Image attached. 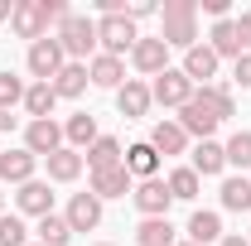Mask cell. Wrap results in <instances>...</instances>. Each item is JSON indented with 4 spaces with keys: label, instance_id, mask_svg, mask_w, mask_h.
<instances>
[{
    "label": "cell",
    "instance_id": "cell-1",
    "mask_svg": "<svg viewBox=\"0 0 251 246\" xmlns=\"http://www.w3.org/2000/svg\"><path fill=\"white\" fill-rule=\"evenodd\" d=\"M159 39L169 49H193L198 44V0H164L159 5Z\"/></svg>",
    "mask_w": 251,
    "mask_h": 246
},
{
    "label": "cell",
    "instance_id": "cell-2",
    "mask_svg": "<svg viewBox=\"0 0 251 246\" xmlns=\"http://www.w3.org/2000/svg\"><path fill=\"white\" fill-rule=\"evenodd\" d=\"M63 44V53H68V63H87L97 58V20H87V15H68L58 25V34H53Z\"/></svg>",
    "mask_w": 251,
    "mask_h": 246
},
{
    "label": "cell",
    "instance_id": "cell-3",
    "mask_svg": "<svg viewBox=\"0 0 251 246\" xmlns=\"http://www.w3.org/2000/svg\"><path fill=\"white\" fill-rule=\"evenodd\" d=\"M97 44H101V53L126 58V53L140 44V29H135L130 15H101V20H97Z\"/></svg>",
    "mask_w": 251,
    "mask_h": 246
},
{
    "label": "cell",
    "instance_id": "cell-4",
    "mask_svg": "<svg viewBox=\"0 0 251 246\" xmlns=\"http://www.w3.org/2000/svg\"><path fill=\"white\" fill-rule=\"evenodd\" d=\"M179 125H184V135H198V140H213V130L222 125V116L213 111V101H208L203 92H193V97L184 101V106H179Z\"/></svg>",
    "mask_w": 251,
    "mask_h": 246
},
{
    "label": "cell",
    "instance_id": "cell-5",
    "mask_svg": "<svg viewBox=\"0 0 251 246\" xmlns=\"http://www.w3.org/2000/svg\"><path fill=\"white\" fill-rule=\"evenodd\" d=\"M29 73H34V82H53L63 73V63H68V53H63V44L49 34V39H39V44H29Z\"/></svg>",
    "mask_w": 251,
    "mask_h": 246
},
{
    "label": "cell",
    "instance_id": "cell-6",
    "mask_svg": "<svg viewBox=\"0 0 251 246\" xmlns=\"http://www.w3.org/2000/svg\"><path fill=\"white\" fill-rule=\"evenodd\" d=\"M193 92H198V87L184 77V68H164L155 82H150V97H155L159 106H184Z\"/></svg>",
    "mask_w": 251,
    "mask_h": 246
},
{
    "label": "cell",
    "instance_id": "cell-7",
    "mask_svg": "<svg viewBox=\"0 0 251 246\" xmlns=\"http://www.w3.org/2000/svg\"><path fill=\"white\" fill-rule=\"evenodd\" d=\"M130 68H135V73H145V77H159V73H164V68H169V44H164V39H145V34H140V44H135V49H130Z\"/></svg>",
    "mask_w": 251,
    "mask_h": 246
},
{
    "label": "cell",
    "instance_id": "cell-8",
    "mask_svg": "<svg viewBox=\"0 0 251 246\" xmlns=\"http://www.w3.org/2000/svg\"><path fill=\"white\" fill-rule=\"evenodd\" d=\"M10 29L20 34V39H29V44L49 39V20H44V5H39V0H20V5H15V15H10Z\"/></svg>",
    "mask_w": 251,
    "mask_h": 246
},
{
    "label": "cell",
    "instance_id": "cell-9",
    "mask_svg": "<svg viewBox=\"0 0 251 246\" xmlns=\"http://www.w3.org/2000/svg\"><path fill=\"white\" fill-rule=\"evenodd\" d=\"M25 150L34 159H49L53 150H63V125L58 121H29L25 125Z\"/></svg>",
    "mask_w": 251,
    "mask_h": 246
},
{
    "label": "cell",
    "instance_id": "cell-10",
    "mask_svg": "<svg viewBox=\"0 0 251 246\" xmlns=\"http://www.w3.org/2000/svg\"><path fill=\"white\" fill-rule=\"evenodd\" d=\"M130 198H135V208H140L145 217H169V203H174V198H169V184H164V179H140Z\"/></svg>",
    "mask_w": 251,
    "mask_h": 246
},
{
    "label": "cell",
    "instance_id": "cell-11",
    "mask_svg": "<svg viewBox=\"0 0 251 246\" xmlns=\"http://www.w3.org/2000/svg\"><path fill=\"white\" fill-rule=\"evenodd\" d=\"M150 106H155V97H150V82H140V77H126V87L116 92V111H121L126 121H140Z\"/></svg>",
    "mask_w": 251,
    "mask_h": 246
},
{
    "label": "cell",
    "instance_id": "cell-12",
    "mask_svg": "<svg viewBox=\"0 0 251 246\" xmlns=\"http://www.w3.org/2000/svg\"><path fill=\"white\" fill-rule=\"evenodd\" d=\"M82 164L92 169V174H101V169H116V164H126V150L116 135H97L92 145L82 150Z\"/></svg>",
    "mask_w": 251,
    "mask_h": 246
},
{
    "label": "cell",
    "instance_id": "cell-13",
    "mask_svg": "<svg viewBox=\"0 0 251 246\" xmlns=\"http://www.w3.org/2000/svg\"><path fill=\"white\" fill-rule=\"evenodd\" d=\"M63 217H68L73 232H92L97 222H101V198H97V193H73Z\"/></svg>",
    "mask_w": 251,
    "mask_h": 246
},
{
    "label": "cell",
    "instance_id": "cell-14",
    "mask_svg": "<svg viewBox=\"0 0 251 246\" xmlns=\"http://www.w3.org/2000/svg\"><path fill=\"white\" fill-rule=\"evenodd\" d=\"M87 193H97L101 203H106V198H126V193H135V179L126 174V164H116V169L92 174V188H87Z\"/></svg>",
    "mask_w": 251,
    "mask_h": 246
},
{
    "label": "cell",
    "instance_id": "cell-15",
    "mask_svg": "<svg viewBox=\"0 0 251 246\" xmlns=\"http://www.w3.org/2000/svg\"><path fill=\"white\" fill-rule=\"evenodd\" d=\"M218 63H222V58L208 49V44H193V49L184 53V77H188V82H203V87H208V77H218Z\"/></svg>",
    "mask_w": 251,
    "mask_h": 246
},
{
    "label": "cell",
    "instance_id": "cell-16",
    "mask_svg": "<svg viewBox=\"0 0 251 246\" xmlns=\"http://www.w3.org/2000/svg\"><path fill=\"white\" fill-rule=\"evenodd\" d=\"M87 77H92V87H111V92H121L126 87V63L111 58V53H97L87 63Z\"/></svg>",
    "mask_w": 251,
    "mask_h": 246
},
{
    "label": "cell",
    "instance_id": "cell-17",
    "mask_svg": "<svg viewBox=\"0 0 251 246\" xmlns=\"http://www.w3.org/2000/svg\"><path fill=\"white\" fill-rule=\"evenodd\" d=\"M15 203H20V213H29V217H49V213H53V193H49V184H44V179L20 184Z\"/></svg>",
    "mask_w": 251,
    "mask_h": 246
},
{
    "label": "cell",
    "instance_id": "cell-18",
    "mask_svg": "<svg viewBox=\"0 0 251 246\" xmlns=\"http://www.w3.org/2000/svg\"><path fill=\"white\" fill-rule=\"evenodd\" d=\"M198 179H213V174H222L227 169V150H222L218 140H198L193 145V164H188Z\"/></svg>",
    "mask_w": 251,
    "mask_h": 246
},
{
    "label": "cell",
    "instance_id": "cell-19",
    "mask_svg": "<svg viewBox=\"0 0 251 246\" xmlns=\"http://www.w3.org/2000/svg\"><path fill=\"white\" fill-rule=\"evenodd\" d=\"M34 164H39V159H34L25 145H20V150H5V154H0V179H5V184H29Z\"/></svg>",
    "mask_w": 251,
    "mask_h": 246
},
{
    "label": "cell",
    "instance_id": "cell-20",
    "mask_svg": "<svg viewBox=\"0 0 251 246\" xmlns=\"http://www.w3.org/2000/svg\"><path fill=\"white\" fill-rule=\"evenodd\" d=\"M126 174L130 179H159V154H155L150 140H140V145L126 150Z\"/></svg>",
    "mask_w": 251,
    "mask_h": 246
},
{
    "label": "cell",
    "instance_id": "cell-21",
    "mask_svg": "<svg viewBox=\"0 0 251 246\" xmlns=\"http://www.w3.org/2000/svg\"><path fill=\"white\" fill-rule=\"evenodd\" d=\"M135 246H179V232L169 217H145L135 227Z\"/></svg>",
    "mask_w": 251,
    "mask_h": 246
},
{
    "label": "cell",
    "instance_id": "cell-22",
    "mask_svg": "<svg viewBox=\"0 0 251 246\" xmlns=\"http://www.w3.org/2000/svg\"><path fill=\"white\" fill-rule=\"evenodd\" d=\"M150 145H155V154H184L188 150V135H184V125H179V121H155Z\"/></svg>",
    "mask_w": 251,
    "mask_h": 246
},
{
    "label": "cell",
    "instance_id": "cell-23",
    "mask_svg": "<svg viewBox=\"0 0 251 246\" xmlns=\"http://www.w3.org/2000/svg\"><path fill=\"white\" fill-rule=\"evenodd\" d=\"M87 82H92V77H87V63H63V73L53 77V82H49V87L58 92V101H63V97L73 101V97H82V92H87Z\"/></svg>",
    "mask_w": 251,
    "mask_h": 246
},
{
    "label": "cell",
    "instance_id": "cell-24",
    "mask_svg": "<svg viewBox=\"0 0 251 246\" xmlns=\"http://www.w3.org/2000/svg\"><path fill=\"white\" fill-rule=\"evenodd\" d=\"M63 140H68V150H87V145H92L97 140V116H87V111H77V116H68V121H63Z\"/></svg>",
    "mask_w": 251,
    "mask_h": 246
},
{
    "label": "cell",
    "instance_id": "cell-25",
    "mask_svg": "<svg viewBox=\"0 0 251 246\" xmlns=\"http://www.w3.org/2000/svg\"><path fill=\"white\" fill-rule=\"evenodd\" d=\"M208 49L218 53V58H242V39H237V20H218L213 34H208Z\"/></svg>",
    "mask_w": 251,
    "mask_h": 246
},
{
    "label": "cell",
    "instance_id": "cell-26",
    "mask_svg": "<svg viewBox=\"0 0 251 246\" xmlns=\"http://www.w3.org/2000/svg\"><path fill=\"white\" fill-rule=\"evenodd\" d=\"M53 106H58V92H53L49 82L25 87V111H29V121H53Z\"/></svg>",
    "mask_w": 251,
    "mask_h": 246
},
{
    "label": "cell",
    "instance_id": "cell-27",
    "mask_svg": "<svg viewBox=\"0 0 251 246\" xmlns=\"http://www.w3.org/2000/svg\"><path fill=\"white\" fill-rule=\"evenodd\" d=\"M44 164H49V179H53V184H73V179L82 174V154L68 150V145H63V150H53Z\"/></svg>",
    "mask_w": 251,
    "mask_h": 246
},
{
    "label": "cell",
    "instance_id": "cell-28",
    "mask_svg": "<svg viewBox=\"0 0 251 246\" xmlns=\"http://www.w3.org/2000/svg\"><path fill=\"white\" fill-rule=\"evenodd\" d=\"M188 242H193V246H213V242H222V217L198 208V213L188 217Z\"/></svg>",
    "mask_w": 251,
    "mask_h": 246
},
{
    "label": "cell",
    "instance_id": "cell-29",
    "mask_svg": "<svg viewBox=\"0 0 251 246\" xmlns=\"http://www.w3.org/2000/svg\"><path fill=\"white\" fill-rule=\"evenodd\" d=\"M222 208L227 213H247L251 208V179H242V174H232V179H222Z\"/></svg>",
    "mask_w": 251,
    "mask_h": 246
},
{
    "label": "cell",
    "instance_id": "cell-30",
    "mask_svg": "<svg viewBox=\"0 0 251 246\" xmlns=\"http://www.w3.org/2000/svg\"><path fill=\"white\" fill-rule=\"evenodd\" d=\"M34 237H39V246H68V242H73V227H68V217L49 213V217H39Z\"/></svg>",
    "mask_w": 251,
    "mask_h": 246
},
{
    "label": "cell",
    "instance_id": "cell-31",
    "mask_svg": "<svg viewBox=\"0 0 251 246\" xmlns=\"http://www.w3.org/2000/svg\"><path fill=\"white\" fill-rule=\"evenodd\" d=\"M164 184H169V198H174V203H193L203 179H198V174L184 164V169H169V179H164Z\"/></svg>",
    "mask_w": 251,
    "mask_h": 246
},
{
    "label": "cell",
    "instance_id": "cell-32",
    "mask_svg": "<svg viewBox=\"0 0 251 246\" xmlns=\"http://www.w3.org/2000/svg\"><path fill=\"white\" fill-rule=\"evenodd\" d=\"M0 246H29V227L20 213H0Z\"/></svg>",
    "mask_w": 251,
    "mask_h": 246
},
{
    "label": "cell",
    "instance_id": "cell-33",
    "mask_svg": "<svg viewBox=\"0 0 251 246\" xmlns=\"http://www.w3.org/2000/svg\"><path fill=\"white\" fill-rule=\"evenodd\" d=\"M222 150H227V164L232 169H251V130H237Z\"/></svg>",
    "mask_w": 251,
    "mask_h": 246
},
{
    "label": "cell",
    "instance_id": "cell-34",
    "mask_svg": "<svg viewBox=\"0 0 251 246\" xmlns=\"http://www.w3.org/2000/svg\"><path fill=\"white\" fill-rule=\"evenodd\" d=\"M203 97L213 101V111H218L222 121H227V116H237V101H232V87H227V82H208Z\"/></svg>",
    "mask_w": 251,
    "mask_h": 246
},
{
    "label": "cell",
    "instance_id": "cell-35",
    "mask_svg": "<svg viewBox=\"0 0 251 246\" xmlns=\"http://www.w3.org/2000/svg\"><path fill=\"white\" fill-rule=\"evenodd\" d=\"M20 101H25V82L15 73H0V111H15Z\"/></svg>",
    "mask_w": 251,
    "mask_h": 246
},
{
    "label": "cell",
    "instance_id": "cell-36",
    "mask_svg": "<svg viewBox=\"0 0 251 246\" xmlns=\"http://www.w3.org/2000/svg\"><path fill=\"white\" fill-rule=\"evenodd\" d=\"M232 82H237V87H247V92H251V53H242V58L232 63Z\"/></svg>",
    "mask_w": 251,
    "mask_h": 246
},
{
    "label": "cell",
    "instance_id": "cell-37",
    "mask_svg": "<svg viewBox=\"0 0 251 246\" xmlns=\"http://www.w3.org/2000/svg\"><path fill=\"white\" fill-rule=\"evenodd\" d=\"M237 39H242V53H251V10L237 15Z\"/></svg>",
    "mask_w": 251,
    "mask_h": 246
},
{
    "label": "cell",
    "instance_id": "cell-38",
    "mask_svg": "<svg viewBox=\"0 0 251 246\" xmlns=\"http://www.w3.org/2000/svg\"><path fill=\"white\" fill-rule=\"evenodd\" d=\"M203 10H208L213 20H227V0H203Z\"/></svg>",
    "mask_w": 251,
    "mask_h": 246
},
{
    "label": "cell",
    "instance_id": "cell-39",
    "mask_svg": "<svg viewBox=\"0 0 251 246\" xmlns=\"http://www.w3.org/2000/svg\"><path fill=\"white\" fill-rule=\"evenodd\" d=\"M10 130H15V116H10V111H0V135H10Z\"/></svg>",
    "mask_w": 251,
    "mask_h": 246
},
{
    "label": "cell",
    "instance_id": "cell-40",
    "mask_svg": "<svg viewBox=\"0 0 251 246\" xmlns=\"http://www.w3.org/2000/svg\"><path fill=\"white\" fill-rule=\"evenodd\" d=\"M218 246H251V242H247V237H222Z\"/></svg>",
    "mask_w": 251,
    "mask_h": 246
},
{
    "label": "cell",
    "instance_id": "cell-41",
    "mask_svg": "<svg viewBox=\"0 0 251 246\" xmlns=\"http://www.w3.org/2000/svg\"><path fill=\"white\" fill-rule=\"evenodd\" d=\"M15 15V0H0V20H10Z\"/></svg>",
    "mask_w": 251,
    "mask_h": 246
},
{
    "label": "cell",
    "instance_id": "cell-42",
    "mask_svg": "<svg viewBox=\"0 0 251 246\" xmlns=\"http://www.w3.org/2000/svg\"><path fill=\"white\" fill-rule=\"evenodd\" d=\"M0 213H5V193H0Z\"/></svg>",
    "mask_w": 251,
    "mask_h": 246
},
{
    "label": "cell",
    "instance_id": "cell-43",
    "mask_svg": "<svg viewBox=\"0 0 251 246\" xmlns=\"http://www.w3.org/2000/svg\"><path fill=\"white\" fill-rule=\"evenodd\" d=\"M179 246H193V242H179Z\"/></svg>",
    "mask_w": 251,
    "mask_h": 246
},
{
    "label": "cell",
    "instance_id": "cell-44",
    "mask_svg": "<svg viewBox=\"0 0 251 246\" xmlns=\"http://www.w3.org/2000/svg\"><path fill=\"white\" fill-rule=\"evenodd\" d=\"M247 242H251V232H247Z\"/></svg>",
    "mask_w": 251,
    "mask_h": 246
},
{
    "label": "cell",
    "instance_id": "cell-45",
    "mask_svg": "<svg viewBox=\"0 0 251 246\" xmlns=\"http://www.w3.org/2000/svg\"><path fill=\"white\" fill-rule=\"evenodd\" d=\"M101 246H111V242H101Z\"/></svg>",
    "mask_w": 251,
    "mask_h": 246
},
{
    "label": "cell",
    "instance_id": "cell-46",
    "mask_svg": "<svg viewBox=\"0 0 251 246\" xmlns=\"http://www.w3.org/2000/svg\"><path fill=\"white\" fill-rule=\"evenodd\" d=\"M29 246H39V242H29Z\"/></svg>",
    "mask_w": 251,
    "mask_h": 246
}]
</instances>
